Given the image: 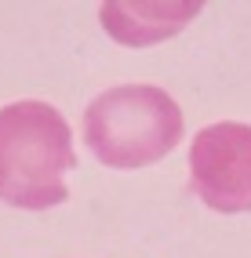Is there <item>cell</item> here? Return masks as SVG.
<instances>
[{
	"label": "cell",
	"mask_w": 251,
	"mask_h": 258,
	"mask_svg": "<svg viewBox=\"0 0 251 258\" xmlns=\"http://www.w3.org/2000/svg\"><path fill=\"white\" fill-rule=\"evenodd\" d=\"M73 131L47 102H11L0 109V200L22 211H47L70 200Z\"/></svg>",
	"instance_id": "1"
},
{
	"label": "cell",
	"mask_w": 251,
	"mask_h": 258,
	"mask_svg": "<svg viewBox=\"0 0 251 258\" xmlns=\"http://www.w3.org/2000/svg\"><path fill=\"white\" fill-rule=\"evenodd\" d=\"M84 142L106 167L139 171L164 160L186 131L178 102L157 84H120L84 109Z\"/></svg>",
	"instance_id": "2"
},
{
	"label": "cell",
	"mask_w": 251,
	"mask_h": 258,
	"mask_svg": "<svg viewBox=\"0 0 251 258\" xmlns=\"http://www.w3.org/2000/svg\"><path fill=\"white\" fill-rule=\"evenodd\" d=\"M190 185L219 215L251 211V124L204 127L190 146Z\"/></svg>",
	"instance_id": "3"
},
{
	"label": "cell",
	"mask_w": 251,
	"mask_h": 258,
	"mask_svg": "<svg viewBox=\"0 0 251 258\" xmlns=\"http://www.w3.org/2000/svg\"><path fill=\"white\" fill-rule=\"evenodd\" d=\"M200 4H102L106 33L120 44H153L178 33Z\"/></svg>",
	"instance_id": "4"
}]
</instances>
